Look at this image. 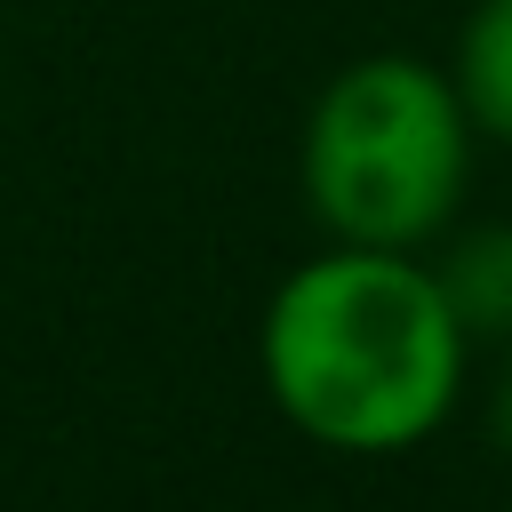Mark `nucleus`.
Segmentation results:
<instances>
[{"label": "nucleus", "instance_id": "1", "mask_svg": "<svg viewBox=\"0 0 512 512\" xmlns=\"http://www.w3.org/2000/svg\"><path fill=\"white\" fill-rule=\"evenodd\" d=\"M256 376L288 432L336 456L424 448L472 376V336L416 248H344L288 264L256 320Z\"/></svg>", "mask_w": 512, "mask_h": 512}, {"label": "nucleus", "instance_id": "2", "mask_svg": "<svg viewBox=\"0 0 512 512\" xmlns=\"http://www.w3.org/2000/svg\"><path fill=\"white\" fill-rule=\"evenodd\" d=\"M472 152H480V128L464 120L448 64L376 48V56H352L312 96L296 176L328 240L424 256L464 208Z\"/></svg>", "mask_w": 512, "mask_h": 512}, {"label": "nucleus", "instance_id": "3", "mask_svg": "<svg viewBox=\"0 0 512 512\" xmlns=\"http://www.w3.org/2000/svg\"><path fill=\"white\" fill-rule=\"evenodd\" d=\"M440 240L448 248H440L432 280H440L448 312L464 320V336L512 344V216H488V224H464V232L448 224Z\"/></svg>", "mask_w": 512, "mask_h": 512}, {"label": "nucleus", "instance_id": "4", "mask_svg": "<svg viewBox=\"0 0 512 512\" xmlns=\"http://www.w3.org/2000/svg\"><path fill=\"white\" fill-rule=\"evenodd\" d=\"M448 80L480 144H512V0H472L448 48Z\"/></svg>", "mask_w": 512, "mask_h": 512}, {"label": "nucleus", "instance_id": "5", "mask_svg": "<svg viewBox=\"0 0 512 512\" xmlns=\"http://www.w3.org/2000/svg\"><path fill=\"white\" fill-rule=\"evenodd\" d=\"M488 440L512 456V344H504V368H496V384H488Z\"/></svg>", "mask_w": 512, "mask_h": 512}]
</instances>
